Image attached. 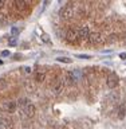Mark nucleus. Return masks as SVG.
<instances>
[{
  "mask_svg": "<svg viewBox=\"0 0 126 129\" xmlns=\"http://www.w3.org/2000/svg\"><path fill=\"white\" fill-rule=\"evenodd\" d=\"M44 78H46V70H44V69H39V70H36V73H35V81H38V82H43Z\"/></svg>",
  "mask_w": 126,
  "mask_h": 129,
  "instance_id": "10",
  "label": "nucleus"
},
{
  "mask_svg": "<svg viewBox=\"0 0 126 129\" xmlns=\"http://www.w3.org/2000/svg\"><path fill=\"white\" fill-rule=\"evenodd\" d=\"M118 75L114 74V73H111L110 75L107 77V81H106V85H107V87H110V89H114L117 87V85H118Z\"/></svg>",
  "mask_w": 126,
  "mask_h": 129,
  "instance_id": "5",
  "label": "nucleus"
},
{
  "mask_svg": "<svg viewBox=\"0 0 126 129\" xmlns=\"http://www.w3.org/2000/svg\"><path fill=\"white\" fill-rule=\"evenodd\" d=\"M71 75H72V79H74V82H78V81L83 77V74H82V71H80V70H74V71H71Z\"/></svg>",
  "mask_w": 126,
  "mask_h": 129,
  "instance_id": "13",
  "label": "nucleus"
},
{
  "mask_svg": "<svg viewBox=\"0 0 126 129\" xmlns=\"http://www.w3.org/2000/svg\"><path fill=\"white\" fill-rule=\"evenodd\" d=\"M62 16H64V18H71L72 16V8L70 6H66L62 10Z\"/></svg>",
  "mask_w": 126,
  "mask_h": 129,
  "instance_id": "12",
  "label": "nucleus"
},
{
  "mask_svg": "<svg viewBox=\"0 0 126 129\" xmlns=\"http://www.w3.org/2000/svg\"><path fill=\"white\" fill-rule=\"evenodd\" d=\"M11 34H12V38H16V36L20 34V28H18V27H12V28H11Z\"/></svg>",
  "mask_w": 126,
  "mask_h": 129,
  "instance_id": "15",
  "label": "nucleus"
},
{
  "mask_svg": "<svg viewBox=\"0 0 126 129\" xmlns=\"http://www.w3.org/2000/svg\"><path fill=\"white\" fill-rule=\"evenodd\" d=\"M119 58L123 59V60H126V52H121V54H119Z\"/></svg>",
  "mask_w": 126,
  "mask_h": 129,
  "instance_id": "22",
  "label": "nucleus"
},
{
  "mask_svg": "<svg viewBox=\"0 0 126 129\" xmlns=\"http://www.w3.org/2000/svg\"><path fill=\"white\" fill-rule=\"evenodd\" d=\"M7 86H8L7 81L4 79V78H0V90H4V89H7Z\"/></svg>",
  "mask_w": 126,
  "mask_h": 129,
  "instance_id": "16",
  "label": "nucleus"
},
{
  "mask_svg": "<svg viewBox=\"0 0 126 129\" xmlns=\"http://www.w3.org/2000/svg\"><path fill=\"white\" fill-rule=\"evenodd\" d=\"M51 86H52V91L55 93V94H59L60 91L63 90V87H64V82H63V78H60V77H58L54 82L51 83Z\"/></svg>",
  "mask_w": 126,
  "mask_h": 129,
  "instance_id": "2",
  "label": "nucleus"
},
{
  "mask_svg": "<svg viewBox=\"0 0 126 129\" xmlns=\"http://www.w3.org/2000/svg\"><path fill=\"white\" fill-rule=\"evenodd\" d=\"M42 39L44 40V42H48V40H50V38H48V35H46V34L42 35Z\"/></svg>",
  "mask_w": 126,
  "mask_h": 129,
  "instance_id": "20",
  "label": "nucleus"
},
{
  "mask_svg": "<svg viewBox=\"0 0 126 129\" xmlns=\"http://www.w3.org/2000/svg\"><path fill=\"white\" fill-rule=\"evenodd\" d=\"M117 117H118V120H125V117H126V105H125V104H122V105L118 108Z\"/></svg>",
  "mask_w": 126,
  "mask_h": 129,
  "instance_id": "11",
  "label": "nucleus"
},
{
  "mask_svg": "<svg viewBox=\"0 0 126 129\" xmlns=\"http://www.w3.org/2000/svg\"><path fill=\"white\" fill-rule=\"evenodd\" d=\"M66 39H67V42H70V43H76L78 42L79 38H78V32H76V30L70 28V30L66 32Z\"/></svg>",
  "mask_w": 126,
  "mask_h": 129,
  "instance_id": "4",
  "label": "nucleus"
},
{
  "mask_svg": "<svg viewBox=\"0 0 126 129\" xmlns=\"http://www.w3.org/2000/svg\"><path fill=\"white\" fill-rule=\"evenodd\" d=\"M4 7H6V2H4V0H0V10H3Z\"/></svg>",
  "mask_w": 126,
  "mask_h": 129,
  "instance_id": "21",
  "label": "nucleus"
},
{
  "mask_svg": "<svg viewBox=\"0 0 126 129\" xmlns=\"http://www.w3.org/2000/svg\"><path fill=\"white\" fill-rule=\"evenodd\" d=\"M76 58H79V59H90V58H91V55H86V54H79V55H76Z\"/></svg>",
  "mask_w": 126,
  "mask_h": 129,
  "instance_id": "18",
  "label": "nucleus"
},
{
  "mask_svg": "<svg viewBox=\"0 0 126 129\" xmlns=\"http://www.w3.org/2000/svg\"><path fill=\"white\" fill-rule=\"evenodd\" d=\"M12 7H14L15 11L23 12V11L27 10V3H26V2H20V0H16V2L12 3Z\"/></svg>",
  "mask_w": 126,
  "mask_h": 129,
  "instance_id": "8",
  "label": "nucleus"
},
{
  "mask_svg": "<svg viewBox=\"0 0 126 129\" xmlns=\"http://www.w3.org/2000/svg\"><path fill=\"white\" fill-rule=\"evenodd\" d=\"M3 109H4V112H7V113H15L16 109H18V104H16L15 101H10V102H6L3 105Z\"/></svg>",
  "mask_w": 126,
  "mask_h": 129,
  "instance_id": "7",
  "label": "nucleus"
},
{
  "mask_svg": "<svg viewBox=\"0 0 126 129\" xmlns=\"http://www.w3.org/2000/svg\"><path fill=\"white\" fill-rule=\"evenodd\" d=\"M56 60H58V62H62V63H71V59L67 58V56H58Z\"/></svg>",
  "mask_w": 126,
  "mask_h": 129,
  "instance_id": "14",
  "label": "nucleus"
},
{
  "mask_svg": "<svg viewBox=\"0 0 126 129\" xmlns=\"http://www.w3.org/2000/svg\"><path fill=\"white\" fill-rule=\"evenodd\" d=\"M22 110H23L24 114H26L27 117H30V118L35 116V106H34V104H31V102H30V101H28V102L22 108Z\"/></svg>",
  "mask_w": 126,
  "mask_h": 129,
  "instance_id": "3",
  "label": "nucleus"
},
{
  "mask_svg": "<svg viewBox=\"0 0 126 129\" xmlns=\"http://www.w3.org/2000/svg\"><path fill=\"white\" fill-rule=\"evenodd\" d=\"M0 129H12V122L8 118L0 117Z\"/></svg>",
  "mask_w": 126,
  "mask_h": 129,
  "instance_id": "9",
  "label": "nucleus"
},
{
  "mask_svg": "<svg viewBox=\"0 0 126 129\" xmlns=\"http://www.w3.org/2000/svg\"><path fill=\"white\" fill-rule=\"evenodd\" d=\"M8 43H10V46H16V44H18V40H16V38H11L8 39Z\"/></svg>",
  "mask_w": 126,
  "mask_h": 129,
  "instance_id": "17",
  "label": "nucleus"
},
{
  "mask_svg": "<svg viewBox=\"0 0 126 129\" xmlns=\"http://www.w3.org/2000/svg\"><path fill=\"white\" fill-rule=\"evenodd\" d=\"M89 42H90L91 44H99V43H103V36L101 32H90V35H89Z\"/></svg>",
  "mask_w": 126,
  "mask_h": 129,
  "instance_id": "1",
  "label": "nucleus"
},
{
  "mask_svg": "<svg viewBox=\"0 0 126 129\" xmlns=\"http://www.w3.org/2000/svg\"><path fill=\"white\" fill-rule=\"evenodd\" d=\"M2 63H3V62H2V60H0V64H2Z\"/></svg>",
  "mask_w": 126,
  "mask_h": 129,
  "instance_id": "23",
  "label": "nucleus"
},
{
  "mask_svg": "<svg viewBox=\"0 0 126 129\" xmlns=\"http://www.w3.org/2000/svg\"><path fill=\"white\" fill-rule=\"evenodd\" d=\"M11 55V52L8 51V50H4V51H2V56H4V58H6V56H10Z\"/></svg>",
  "mask_w": 126,
  "mask_h": 129,
  "instance_id": "19",
  "label": "nucleus"
},
{
  "mask_svg": "<svg viewBox=\"0 0 126 129\" xmlns=\"http://www.w3.org/2000/svg\"><path fill=\"white\" fill-rule=\"evenodd\" d=\"M76 32H78V38L79 40H85L89 38V35H90V30H89L87 26H82L79 28V30H76Z\"/></svg>",
  "mask_w": 126,
  "mask_h": 129,
  "instance_id": "6",
  "label": "nucleus"
}]
</instances>
